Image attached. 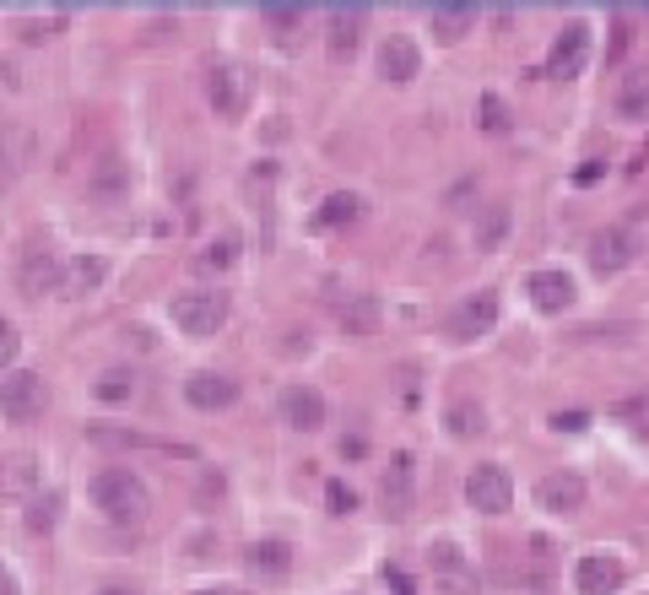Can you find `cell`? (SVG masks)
I'll return each instance as SVG.
<instances>
[{
  "instance_id": "4",
  "label": "cell",
  "mask_w": 649,
  "mask_h": 595,
  "mask_svg": "<svg viewBox=\"0 0 649 595\" xmlns=\"http://www.w3.org/2000/svg\"><path fill=\"white\" fill-rule=\"evenodd\" d=\"M60 271H66V260L49 250V239H28L22 265H17V288L28 298H43L49 288H60Z\"/></svg>"
},
{
  "instance_id": "29",
  "label": "cell",
  "mask_w": 649,
  "mask_h": 595,
  "mask_svg": "<svg viewBox=\"0 0 649 595\" xmlns=\"http://www.w3.org/2000/svg\"><path fill=\"white\" fill-rule=\"evenodd\" d=\"M92 444H114V450H152L158 438H147V433H114V427H92L87 433Z\"/></svg>"
},
{
  "instance_id": "7",
  "label": "cell",
  "mask_w": 649,
  "mask_h": 595,
  "mask_svg": "<svg viewBox=\"0 0 649 595\" xmlns=\"http://www.w3.org/2000/svg\"><path fill=\"white\" fill-rule=\"evenodd\" d=\"M536 504L547 514L585 510V476H579V471H547V476L536 482Z\"/></svg>"
},
{
  "instance_id": "23",
  "label": "cell",
  "mask_w": 649,
  "mask_h": 595,
  "mask_svg": "<svg viewBox=\"0 0 649 595\" xmlns=\"http://www.w3.org/2000/svg\"><path fill=\"white\" fill-rule=\"evenodd\" d=\"M617 114H622V120H649V65L628 71V77L617 82Z\"/></svg>"
},
{
  "instance_id": "37",
  "label": "cell",
  "mask_w": 649,
  "mask_h": 595,
  "mask_svg": "<svg viewBox=\"0 0 649 595\" xmlns=\"http://www.w3.org/2000/svg\"><path fill=\"white\" fill-rule=\"evenodd\" d=\"M585 423H590L585 412H558V417H552V427H558V433H579Z\"/></svg>"
},
{
  "instance_id": "20",
  "label": "cell",
  "mask_w": 649,
  "mask_h": 595,
  "mask_svg": "<svg viewBox=\"0 0 649 595\" xmlns=\"http://www.w3.org/2000/svg\"><path fill=\"white\" fill-rule=\"evenodd\" d=\"M103 276H109V265H103L98 255H77V260H66V271H60V293L87 298V293L103 288Z\"/></svg>"
},
{
  "instance_id": "30",
  "label": "cell",
  "mask_w": 649,
  "mask_h": 595,
  "mask_svg": "<svg viewBox=\"0 0 649 595\" xmlns=\"http://www.w3.org/2000/svg\"><path fill=\"white\" fill-rule=\"evenodd\" d=\"M130 390H136V380H130L124 369H109V374L98 380V395H103V401H130Z\"/></svg>"
},
{
  "instance_id": "2",
  "label": "cell",
  "mask_w": 649,
  "mask_h": 595,
  "mask_svg": "<svg viewBox=\"0 0 649 595\" xmlns=\"http://www.w3.org/2000/svg\"><path fill=\"white\" fill-rule=\"evenodd\" d=\"M222 320H228V298L217 293V288H190V293L173 298V325L190 331V336L222 331Z\"/></svg>"
},
{
  "instance_id": "25",
  "label": "cell",
  "mask_w": 649,
  "mask_h": 595,
  "mask_svg": "<svg viewBox=\"0 0 649 595\" xmlns=\"http://www.w3.org/2000/svg\"><path fill=\"white\" fill-rule=\"evenodd\" d=\"M341 331L373 336V331H379V303H373V298H347V303H341Z\"/></svg>"
},
{
  "instance_id": "26",
  "label": "cell",
  "mask_w": 649,
  "mask_h": 595,
  "mask_svg": "<svg viewBox=\"0 0 649 595\" xmlns=\"http://www.w3.org/2000/svg\"><path fill=\"white\" fill-rule=\"evenodd\" d=\"M358 212H363V201L352 190H341V195H330L320 212H314V228H347V222H358Z\"/></svg>"
},
{
  "instance_id": "17",
  "label": "cell",
  "mask_w": 649,
  "mask_h": 595,
  "mask_svg": "<svg viewBox=\"0 0 649 595\" xmlns=\"http://www.w3.org/2000/svg\"><path fill=\"white\" fill-rule=\"evenodd\" d=\"M87 195L92 201H124L130 195V169H124V158H98V169L87 173Z\"/></svg>"
},
{
  "instance_id": "12",
  "label": "cell",
  "mask_w": 649,
  "mask_h": 595,
  "mask_svg": "<svg viewBox=\"0 0 649 595\" xmlns=\"http://www.w3.org/2000/svg\"><path fill=\"white\" fill-rule=\"evenodd\" d=\"M363 22H368L363 6H341V11H330V60H352V54H358Z\"/></svg>"
},
{
  "instance_id": "18",
  "label": "cell",
  "mask_w": 649,
  "mask_h": 595,
  "mask_svg": "<svg viewBox=\"0 0 649 595\" xmlns=\"http://www.w3.org/2000/svg\"><path fill=\"white\" fill-rule=\"evenodd\" d=\"M243 568H249L254 579H287L292 547H287V542H249V547H243Z\"/></svg>"
},
{
  "instance_id": "9",
  "label": "cell",
  "mask_w": 649,
  "mask_h": 595,
  "mask_svg": "<svg viewBox=\"0 0 649 595\" xmlns=\"http://www.w3.org/2000/svg\"><path fill=\"white\" fill-rule=\"evenodd\" d=\"M492 325H498V298H492V293L466 298V303L449 314V336H455V341H477V336H487Z\"/></svg>"
},
{
  "instance_id": "28",
  "label": "cell",
  "mask_w": 649,
  "mask_h": 595,
  "mask_svg": "<svg viewBox=\"0 0 649 595\" xmlns=\"http://www.w3.org/2000/svg\"><path fill=\"white\" fill-rule=\"evenodd\" d=\"M482 427H487V417H482L477 401H455V406H449V433H455V438H471V433H482Z\"/></svg>"
},
{
  "instance_id": "24",
  "label": "cell",
  "mask_w": 649,
  "mask_h": 595,
  "mask_svg": "<svg viewBox=\"0 0 649 595\" xmlns=\"http://www.w3.org/2000/svg\"><path fill=\"white\" fill-rule=\"evenodd\" d=\"M471 239H477V250H498V244L509 239V201H487Z\"/></svg>"
},
{
  "instance_id": "34",
  "label": "cell",
  "mask_w": 649,
  "mask_h": 595,
  "mask_svg": "<svg viewBox=\"0 0 649 595\" xmlns=\"http://www.w3.org/2000/svg\"><path fill=\"white\" fill-rule=\"evenodd\" d=\"M324 498H330V514H352L358 510V498H352V487H347V482H330V487H324Z\"/></svg>"
},
{
  "instance_id": "41",
  "label": "cell",
  "mask_w": 649,
  "mask_h": 595,
  "mask_svg": "<svg viewBox=\"0 0 649 595\" xmlns=\"http://www.w3.org/2000/svg\"><path fill=\"white\" fill-rule=\"evenodd\" d=\"M196 595H243V591H233V585H217V591H196Z\"/></svg>"
},
{
  "instance_id": "22",
  "label": "cell",
  "mask_w": 649,
  "mask_h": 595,
  "mask_svg": "<svg viewBox=\"0 0 649 595\" xmlns=\"http://www.w3.org/2000/svg\"><path fill=\"white\" fill-rule=\"evenodd\" d=\"M428 22H433V33H439L445 43H460L466 39V28L477 22V6H471V0H445V6L428 11Z\"/></svg>"
},
{
  "instance_id": "39",
  "label": "cell",
  "mask_w": 649,
  "mask_h": 595,
  "mask_svg": "<svg viewBox=\"0 0 649 595\" xmlns=\"http://www.w3.org/2000/svg\"><path fill=\"white\" fill-rule=\"evenodd\" d=\"M0 595H17V579H11L6 568H0Z\"/></svg>"
},
{
  "instance_id": "32",
  "label": "cell",
  "mask_w": 649,
  "mask_h": 595,
  "mask_svg": "<svg viewBox=\"0 0 649 595\" xmlns=\"http://www.w3.org/2000/svg\"><path fill=\"white\" fill-rule=\"evenodd\" d=\"M482 125L487 130H509V103H503L498 92H487L482 98Z\"/></svg>"
},
{
  "instance_id": "16",
  "label": "cell",
  "mask_w": 649,
  "mask_h": 595,
  "mask_svg": "<svg viewBox=\"0 0 649 595\" xmlns=\"http://www.w3.org/2000/svg\"><path fill=\"white\" fill-rule=\"evenodd\" d=\"M573 585H579V595H611V591H622V563H617V557H579V568H573Z\"/></svg>"
},
{
  "instance_id": "19",
  "label": "cell",
  "mask_w": 649,
  "mask_h": 595,
  "mask_svg": "<svg viewBox=\"0 0 649 595\" xmlns=\"http://www.w3.org/2000/svg\"><path fill=\"white\" fill-rule=\"evenodd\" d=\"M39 493V461L33 455H0V498H33Z\"/></svg>"
},
{
  "instance_id": "27",
  "label": "cell",
  "mask_w": 649,
  "mask_h": 595,
  "mask_svg": "<svg viewBox=\"0 0 649 595\" xmlns=\"http://www.w3.org/2000/svg\"><path fill=\"white\" fill-rule=\"evenodd\" d=\"M233 260H239V239H233V233H222V239H211L201 255H196V271H228Z\"/></svg>"
},
{
  "instance_id": "14",
  "label": "cell",
  "mask_w": 649,
  "mask_h": 595,
  "mask_svg": "<svg viewBox=\"0 0 649 595\" xmlns=\"http://www.w3.org/2000/svg\"><path fill=\"white\" fill-rule=\"evenodd\" d=\"M530 303L536 309H547V314H563L568 303H573V276L568 271H530Z\"/></svg>"
},
{
  "instance_id": "36",
  "label": "cell",
  "mask_w": 649,
  "mask_h": 595,
  "mask_svg": "<svg viewBox=\"0 0 649 595\" xmlns=\"http://www.w3.org/2000/svg\"><path fill=\"white\" fill-rule=\"evenodd\" d=\"M17 346H22L17 325H6V320H0V369H11V363H17Z\"/></svg>"
},
{
  "instance_id": "31",
  "label": "cell",
  "mask_w": 649,
  "mask_h": 595,
  "mask_svg": "<svg viewBox=\"0 0 649 595\" xmlns=\"http://www.w3.org/2000/svg\"><path fill=\"white\" fill-rule=\"evenodd\" d=\"M428 563L445 568V574H455V568H466V553H460L455 542H433V547H428Z\"/></svg>"
},
{
  "instance_id": "35",
  "label": "cell",
  "mask_w": 649,
  "mask_h": 595,
  "mask_svg": "<svg viewBox=\"0 0 649 595\" xmlns=\"http://www.w3.org/2000/svg\"><path fill=\"white\" fill-rule=\"evenodd\" d=\"M260 17H266L271 28H292V22H303V11H298V6H260Z\"/></svg>"
},
{
  "instance_id": "1",
  "label": "cell",
  "mask_w": 649,
  "mask_h": 595,
  "mask_svg": "<svg viewBox=\"0 0 649 595\" xmlns=\"http://www.w3.org/2000/svg\"><path fill=\"white\" fill-rule=\"evenodd\" d=\"M92 504L109 514L114 525H136V520H147V510H152L141 476H130L124 466H109V471L92 476Z\"/></svg>"
},
{
  "instance_id": "10",
  "label": "cell",
  "mask_w": 649,
  "mask_h": 595,
  "mask_svg": "<svg viewBox=\"0 0 649 595\" xmlns=\"http://www.w3.org/2000/svg\"><path fill=\"white\" fill-rule=\"evenodd\" d=\"M282 417L287 427H303V433H314L324 423V395L314 384H287L282 390Z\"/></svg>"
},
{
  "instance_id": "21",
  "label": "cell",
  "mask_w": 649,
  "mask_h": 595,
  "mask_svg": "<svg viewBox=\"0 0 649 595\" xmlns=\"http://www.w3.org/2000/svg\"><path fill=\"white\" fill-rule=\"evenodd\" d=\"M411 476H417V466H411V455H390V471H385V510L396 514H411Z\"/></svg>"
},
{
  "instance_id": "33",
  "label": "cell",
  "mask_w": 649,
  "mask_h": 595,
  "mask_svg": "<svg viewBox=\"0 0 649 595\" xmlns=\"http://www.w3.org/2000/svg\"><path fill=\"white\" fill-rule=\"evenodd\" d=\"M54 514H60V498L49 493V498H39V504L28 510V525H33V531H49V525H54Z\"/></svg>"
},
{
  "instance_id": "11",
  "label": "cell",
  "mask_w": 649,
  "mask_h": 595,
  "mask_svg": "<svg viewBox=\"0 0 649 595\" xmlns=\"http://www.w3.org/2000/svg\"><path fill=\"white\" fill-rule=\"evenodd\" d=\"M184 401L201 406V412H222V406L239 401V384L228 380V374H190L184 380Z\"/></svg>"
},
{
  "instance_id": "5",
  "label": "cell",
  "mask_w": 649,
  "mask_h": 595,
  "mask_svg": "<svg viewBox=\"0 0 649 595\" xmlns=\"http://www.w3.org/2000/svg\"><path fill=\"white\" fill-rule=\"evenodd\" d=\"M466 504L477 514H503L515 504V482H509V471L503 466H477L466 476Z\"/></svg>"
},
{
  "instance_id": "13",
  "label": "cell",
  "mask_w": 649,
  "mask_h": 595,
  "mask_svg": "<svg viewBox=\"0 0 649 595\" xmlns=\"http://www.w3.org/2000/svg\"><path fill=\"white\" fill-rule=\"evenodd\" d=\"M422 71V54H417V43L406 39V33H390L385 49H379V77L385 82H411Z\"/></svg>"
},
{
  "instance_id": "8",
  "label": "cell",
  "mask_w": 649,
  "mask_h": 595,
  "mask_svg": "<svg viewBox=\"0 0 649 595\" xmlns=\"http://www.w3.org/2000/svg\"><path fill=\"white\" fill-rule=\"evenodd\" d=\"M206 98H211L217 114H239L243 109V71L233 60H211V71H206Z\"/></svg>"
},
{
  "instance_id": "38",
  "label": "cell",
  "mask_w": 649,
  "mask_h": 595,
  "mask_svg": "<svg viewBox=\"0 0 649 595\" xmlns=\"http://www.w3.org/2000/svg\"><path fill=\"white\" fill-rule=\"evenodd\" d=\"M385 585H390L396 595H417V591H411V579H406L401 568H385Z\"/></svg>"
},
{
  "instance_id": "15",
  "label": "cell",
  "mask_w": 649,
  "mask_h": 595,
  "mask_svg": "<svg viewBox=\"0 0 649 595\" xmlns=\"http://www.w3.org/2000/svg\"><path fill=\"white\" fill-rule=\"evenodd\" d=\"M633 255H639V244H633V233H628V228H607V233L590 244V265H596L601 276L622 271V265H628Z\"/></svg>"
},
{
  "instance_id": "40",
  "label": "cell",
  "mask_w": 649,
  "mask_h": 595,
  "mask_svg": "<svg viewBox=\"0 0 649 595\" xmlns=\"http://www.w3.org/2000/svg\"><path fill=\"white\" fill-rule=\"evenodd\" d=\"M98 595H136V591H130V585H103Z\"/></svg>"
},
{
  "instance_id": "6",
  "label": "cell",
  "mask_w": 649,
  "mask_h": 595,
  "mask_svg": "<svg viewBox=\"0 0 649 595\" xmlns=\"http://www.w3.org/2000/svg\"><path fill=\"white\" fill-rule=\"evenodd\" d=\"M585 60H590V28L585 22H568L558 43H552V54H547V77H558V82H573L579 71H585Z\"/></svg>"
},
{
  "instance_id": "3",
  "label": "cell",
  "mask_w": 649,
  "mask_h": 595,
  "mask_svg": "<svg viewBox=\"0 0 649 595\" xmlns=\"http://www.w3.org/2000/svg\"><path fill=\"white\" fill-rule=\"evenodd\" d=\"M43 406H49V390H43L39 374L17 369V374L0 380V417L6 423H33V417H43Z\"/></svg>"
}]
</instances>
